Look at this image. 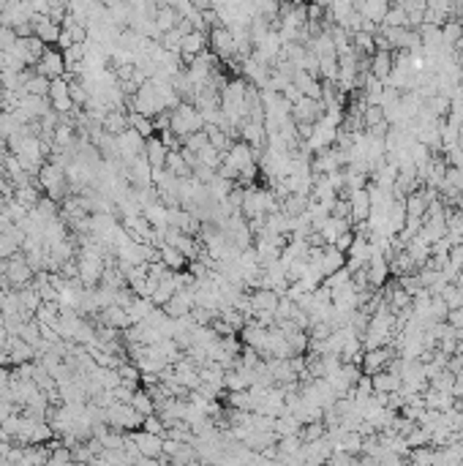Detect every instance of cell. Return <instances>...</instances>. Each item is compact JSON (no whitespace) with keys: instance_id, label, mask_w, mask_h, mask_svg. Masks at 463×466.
Masks as SVG:
<instances>
[{"instance_id":"obj_1","label":"cell","mask_w":463,"mask_h":466,"mask_svg":"<svg viewBox=\"0 0 463 466\" xmlns=\"http://www.w3.org/2000/svg\"><path fill=\"white\" fill-rule=\"evenodd\" d=\"M169 128L178 137H188V134L205 128V118H202V112L191 101H180L175 109H169Z\"/></svg>"},{"instance_id":"obj_2","label":"cell","mask_w":463,"mask_h":466,"mask_svg":"<svg viewBox=\"0 0 463 466\" xmlns=\"http://www.w3.org/2000/svg\"><path fill=\"white\" fill-rule=\"evenodd\" d=\"M36 186L41 188L47 196H52L55 202L58 199H63L68 191H71V186H68V178H65V169L63 166H58V164H44L41 169H38V183Z\"/></svg>"},{"instance_id":"obj_3","label":"cell","mask_w":463,"mask_h":466,"mask_svg":"<svg viewBox=\"0 0 463 466\" xmlns=\"http://www.w3.org/2000/svg\"><path fill=\"white\" fill-rule=\"evenodd\" d=\"M107 423L115 431H136V428H142L145 414L136 412L134 406L125 404V401H115V404L107 406Z\"/></svg>"},{"instance_id":"obj_4","label":"cell","mask_w":463,"mask_h":466,"mask_svg":"<svg viewBox=\"0 0 463 466\" xmlns=\"http://www.w3.org/2000/svg\"><path fill=\"white\" fill-rule=\"evenodd\" d=\"M207 44H210V49L218 55V61H229L237 55V44H235V36L232 31L226 28V25H218L213 31L207 33Z\"/></svg>"},{"instance_id":"obj_5","label":"cell","mask_w":463,"mask_h":466,"mask_svg":"<svg viewBox=\"0 0 463 466\" xmlns=\"http://www.w3.org/2000/svg\"><path fill=\"white\" fill-rule=\"evenodd\" d=\"M128 434L134 439L136 450H139L148 461H161V458H164V436L150 434V431H145V428H136V431H128Z\"/></svg>"},{"instance_id":"obj_6","label":"cell","mask_w":463,"mask_h":466,"mask_svg":"<svg viewBox=\"0 0 463 466\" xmlns=\"http://www.w3.org/2000/svg\"><path fill=\"white\" fill-rule=\"evenodd\" d=\"M324 115V101L303 95L297 104H292V121L295 123H316Z\"/></svg>"},{"instance_id":"obj_7","label":"cell","mask_w":463,"mask_h":466,"mask_svg":"<svg viewBox=\"0 0 463 466\" xmlns=\"http://www.w3.org/2000/svg\"><path fill=\"white\" fill-rule=\"evenodd\" d=\"M390 360H393V346H373V349H366L363 352V360H360V368L363 373H373L384 371L387 366H390Z\"/></svg>"},{"instance_id":"obj_8","label":"cell","mask_w":463,"mask_h":466,"mask_svg":"<svg viewBox=\"0 0 463 466\" xmlns=\"http://www.w3.org/2000/svg\"><path fill=\"white\" fill-rule=\"evenodd\" d=\"M49 104H52V109L58 115H68L71 109H77L74 101H71V93H68V79L65 77L52 79V85H49Z\"/></svg>"},{"instance_id":"obj_9","label":"cell","mask_w":463,"mask_h":466,"mask_svg":"<svg viewBox=\"0 0 463 466\" xmlns=\"http://www.w3.org/2000/svg\"><path fill=\"white\" fill-rule=\"evenodd\" d=\"M36 71L38 74H44V77H49V79H58V77H63L65 74V58H63V52H58V49H44V55L38 58V63H36Z\"/></svg>"},{"instance_id":"obj_10","label":"cell","mask_w":463,"mask_h":466,"mask_svg":"<svg viewBox=\"0 0 463 466\" xmlns=\"http://www.w3.org/2000/svg\"><path fill=\"white\" fill-rule=\"evenodd\" d=\"M205 49H207V33L196 31V28L185 33L183 41H180V47H178V52L183 55L185 65H188V61H191V58H196V55H199V52H205Z\"/></svg>"},{"instance_id":"obj_11","label":"cell","mask_w":463,"mask_h":466,"mask_svg":"<svg viewBox=\"0 0 463 466\" xmlns=\"http://www.w3.org/2000/svg\"><path fill=\"white\" fill-rule=\"evenodd\" d=\"M349 205H352V224H357V221H368V216H370L368 188H354V191H349Z\"/></svg>"},{"instance_id":"obj_12","label":"cell","mask_w":463,"mask_h":466,"mask_svg":"<svg viewBox=\"0 0 463 466\" xmlns=\"http://www.w3.org/2000/svg\"><path fill=\"white\" fill-rule=\"evenodd\" d=\"M368 68L373 77H379L382 82H387V77H390V71H393V49H382V47H379V49L370 55Z\"/></svg>"},{"instance_id":"obj_13","label":"cell","mask_w":463,"mask_h":466,"mask_svg":"<svg viewBox=\"0 0 463 466\" xmlns=\"http://www.w3.org/2000/svg\"><path fill=\"white\" fill-rule=\"evenodd\" d=\"M370 382H373V390H376V393H398V390H401V385H403L401 373L390 371V368L373 373V376H370Z\"/></svg>"},{"instance_id":"obj_14","label":"cell","mask_w":463,"mask_h":466,"mask_svg":"<svg viewBox=\"0 0 463 466\" xmlns=\"http://www.w3.org/2000/svg\"><path fill=\"white\" fill-rule=\"evenodd\" d=\"M166 145H164V139L158 137V134H150L148 139H145V155H148V161L153 164V169H161V166H166Z\"/></svg>"},{"instance_id":"obj_15","label":"cell","mask_w":463,"mask_h":466,"mask_svg":"<svg viewBox=\"0 0 463 466\" xmlns=\"http://www.w3.org/2000/svg\"><path fill=\"white\" fill-rule=\"evenodd\" d=\"M98 313H101V325H109V327H115V330H125V327L131 325V322H128V311H125V306H118V303L101 309Z\"/></svg>"},{"instance_id":"obj_16","label":"cell","mask_w":463,"mask_h":466,"mask_svg":"<svg viewBox=\"0 0 463 466\" xmlns=\"http://www.w3.org/2000/svg\"><path fill=\"white\" fill-rule=\"evenodd\" d=\"M158 249H161V262H164L169 270H183L185 265H188V256H185L180 249H175V246H169V243H161Z\"/></svg>"},{"instance_id":"obj_17","label":"cell","mask_w":463,"mask_h":466,"mask_svg":"<svg viewBox=\"0 0 463 466\" xmlns=\"http://www.w3.org/2000/svg\"><path fill=\"white\" fill-rule=\"evenodd\" d=\"M104 131L107 134H112V137H118V134H123L125 128H128V115H125L123 109H109L107 115H104Z\"/></svg>"},{"instance_id":"obj_18","label":"cell","mask_w":463,"mask_h":466,"mask_svg":"<svg viewBox=\"0 0 463 466\" xmlns=\"http://www.w3.org/2000/svg\"><path fill=\"white\" fill-rule=\"evenodd\" d=\"M406 251H409V256H411L417 265H425L428 256H431V243H428L423 235H414V238L406 243Z\"/></svg>"},{"instance_id":"obj_19","label":"cell","mask_w":463,"mask_h":466,"mask_svg":"<svg viewBox=\"0 0 463 466\" xmlns=\"http://www.w3.org/2000/svg\"><path fill=\"white\" fill-rule=\"evenodd\" d=\"M387 8H390V0H366L363 3V17L370 20V22H376V25H382L384 17H387Z\"/></svg>"},{"instance_id":"obj_20","label":"cell","mask_w":463,"mask_h":466,"mask_svg":"<svg viewBox=\"0 0 463 466\" xmlns=\"http://www.w3.org/2000/svg\"><path fill=\"white\" fill-rule=\"evenodd\" d=\"M166 169L172 175H178V178H188L191 175V164H188V158L183 155V150H169L166 153Z\"/></svg>"},{"instance_id":"obj_21","label":"cell","mask_w":463,"mask_h":466,"mask_svg":"<svg viewBox=\"0 0 463 466\" xmlns=\"http://www.w3.org/2000/svg\"><path fill=\"white\" fill-rule=\"evenodd\" d=\"M49 85H52V79L49 77H44V74H36V77H28V82L19 88V91H25V93L31 95H47L49 98Z\"/></svg>"},{"instance_id":"obj_22","label":"cell","mask_w":463,"mask_h":466,"mask_svg":"<svg viewBox=\"0 0 463 466\" xmlns=\"http://www.w3.org/2000/svg\"><path fill=\"white\" fill-rule=\"evenodd\" d=\"M131 406H134L136 412H142L145 417H148V414H153V412H155L153 396H150V393H148V390H145L142 385H139V387L134 390V396H131Z\"/></svg>"},{"instance_id":"obj_23","label":"cell","mask_w":463,"mask_h":466,"mask_svg":"<svg viewBox=\"0 0 463 466\" xmlns=\"http://www.w3.org/2000/svg\"><path fill=\"white\" fill-rule=\"evenodd\" d=\"M14 199H17V202H22L28 210H33V208L38 205V199H41V191H38L36 183H28V186L14 188Z\"/></svg>"},{"instance_id":"obj_24","label":"cell","mask_w":463,"mask_h":466,"mask_svg":"<svg viewBox=\"0 0 463 466\" xmlns=\"http://www.w3.org/2000/svg\"><path fill=\"white\" fill-rule=\"evenodd\" d=\"M128 125H131V128H136L145 139H148L150 134H155L153 118H148V115H142V112H131V115H128Z\"/></svg>"},{"instance_id":"obj_25","label":"cell","mask_w":463,"mask_h":466,"mask_svg":"<svg viewBox=\"0 0 463 466\" xmlns=\"http://www.w3.org/2000/svg\"><path fill=\"white\" fill-rule=\"evenodd\" d=\"M382 25H387V28H409L406 8H403V6H390V8H387V17H384Z\"/></svg>"},{"instance_id":"obj_26","label":"cell","mask_w":463,"mask_h":466,"mask_svg":"<svg viewBox=\"0 0 463 466\" xmlns=\"http://www.w3.org/2000/svg\"><path fill=\"white\" fill-rule=\"evenodd\" d=\"M19 249L22 246H19V240L11 232H0V259H11Z\"/></svg>"},{"instance_id":"obj_27","label":"cell","mask_w":463,"mask_h":466,"mask_svg":"<svg viewBox=\"0 0 463 466\" xmlns=\"http://www.w3.org/2000/svg\"><path fill=\"white\" fill-rule=\"evenodd\" d=\"M207 142H210V139H207L205 128H202V131H194V134H188V137H183V148L185 150H191V153H199Z\"/></svg>"},{"instance_id":"obj_28","label":"cell","mask_w":463,"mask_h":466,"mask_svg":"<svg viewBox=\"0 0 463 466\" xmlns=\"http://www.w3.org/2000/svg\"><path fill=\"white\" fill-rule=\"evenodd\" d=\"M68 93H71V101H74V107H88V101H91V91H88L85 85L68 82Z\"/></svg>"},{"instance_id":"obj_29","label":"cell","mask_w":463,"mask_h":466,"mask_svg":"<svg viewBox=\"0 0 463 466\" xmlns=\"http://www.w3.org/2000/svg\"><path fill=\"white\" fill-rule=\"evenodd\" d=\"M17 31L14 28H8V25H0V52H8L14 44H17Z\"/></svg>"},{"instance_id":"obj_30","label":"cell","mask_w":463,"mask_h":466,"mask_svg":"<svg viewBox=\"0 0 463 466\" xmlns=\"http://www.w3.org/2000/svg\"><path fill=\"white\" fill-rule=\"evenodd\" d=\"M409 458H411V461H417V464H433V453L428 450V444L414 447V453H411Z\"/></svg>"},{"instance_id":"obj_31","label":"cell","mask_w":463,"mask_h":466,"mask_svg":"<svg viewBox=\"0 0 463 466\" xmlns=\"http://www.w3.org/2000/svg\"><path fill=\"white\" fill-rule=\"evenodd\" d=\"M354 238H357V235H354V229H346V232L340 235V238H338V240H336V243H333V246H336V249H340V251H343V254H346V251L352 249Z\"/></svg>"},{"instance_id":"obj_32","label":"cell","mask_w":463,"mask_h":466,"mask_svg":"<svg viewBox=\"0 0 463 466\" xmlns=\"http://www.w3.org/2000/svg\"><path fill=\"white\" fill-rule=\"evenodd\" d=\"M118 3H120V0H101L104 8H112V6H118Z\"/></svg>"},{"instance_id":"obj_33","label":"cell","mask_w":463,"mask_h":466,"mask_svg":"<svg viewBox=\"0 0 463 466\" xmlns=\"http://www.w3.org/2000/svg\"><path fill=\"white\" fill-rule=\"evenodd\" d=\"M3 95H6V88H3V82H0V104H3Z\"/></svg>"}]
</instances>
